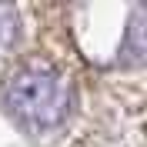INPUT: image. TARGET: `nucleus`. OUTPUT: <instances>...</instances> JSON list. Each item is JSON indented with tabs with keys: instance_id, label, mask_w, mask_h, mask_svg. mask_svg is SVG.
<instances>
[{
	"instance_id": "1",
	"label": "nucleus",
	"mask_w": 147,
	"mask_h": 147,
	"mask_svg": "<svg viewBox=\"0 0 147 147\" xmlns=\"http://www.w3.org/2000/svg\"><path fill=\"white\" fill-rule=\"evenodd\" d=\"M0 114L30 140H50L77 114V84L50 57H20L0 77Z\"/></svg>"
},
{
	"instance_id": "2",
	"label": "nucleus",
	"mask_w": 147,
	"mask_h": 147,
	"mask_svg": "<svg viewBox=\"0 0 147 147\" xmlns=\"http://www.w3.org/2000/svg\"><path fill=\"white\" fill-rule=\"evenodd\" d=\"M20 37H24L20 10L10 3H0V60L13 57V50L20 47Z\"/></svg>"
}]
</instances>
